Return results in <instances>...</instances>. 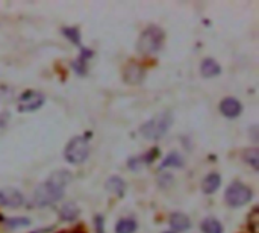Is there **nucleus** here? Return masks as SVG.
Here are the masks:
<instances>
[{
	"label": "nucleus",
	"mask_w": 259,
	"mask_h": 233,
	"mask_svg": "<svg viewBox=\"0 0 259 233\" xmlns=\"http://www.w3.org/2000/svg\"><path fill=\"white\" fill-rule=\"evenodd\" d=\"M124 79L129 83H138L143 79V70L138 65H129L124 71Z\"/></svg>",
	"instance_id": "nucleus-13"
},
{
	"label": "nucleus",
	"mask_w": 259,
	"mask_h": 233,
	"mask_svg": "<svg viewBox=\"0 0 259 233\" xmlns=\"http://www.w3.org/2000/svg\"><path fill=\"white\" fill-rule=\"evenodd\" d=\"M6 224H8V227L15 229V227H26L30 224V221L27 218H11L6 221Z\"/></svg>",
	"instance_id": "nucleus-20"
},
{
	"label": "nucleus",
	"mask_w": 259,
	"mask_h": 233,
	"mask_svg": "<svg viewBox=\"0 0 259 233\" xmlns=\"http://www.w3.org/2000/svg\"><path fill=\"white\" fill-rule=\"evenodd\" d=\"M62 199V190L56 188L55 185H52L49 180L44 182L42 185H39L35 190L33 194V203L36 206H47V205H53L56 202H59Z\"/></svg>",
	"instance_id": "nucleus-4"
},
{
	"label": "nucleus",
	"mask_w": 259,
	"mask_h": 233,
	"mask_svg": "<svg viewBox=\"0 0 259 233\" xmlns=\"http://www.w3.org/2000/svg\"><path fill=\"white\" fill-rule=\"evenodd\" d=\"M202 232L203 233H223V226L215 218H206L202 223Z\"/></svg>",
	"instance_id": "nucleus-17"
},
{
	"label": "nucleus",
	"mask_w": 259,
	"mask_h": 233,
	"mask_svg": "<svg viewBox=\"0 0 259 233\" xmlns=\"http://www.w3.org/2000/svg\"><path fill=\"white\" fill-rule=\"evenodd\" d=\"M88 153H90V146H88V141L83 138V136H76L73 138L67 147H65V159L70 162V164H82L85 162V159L88 158Z\"/></svg>",
	"instance_id": "nucleus-3"
},
{
	"label": "nucleus",
	"mask_w": 259,
	"mask_h": 233,
	"mask_svg": "<svg viewBox=\"0 0 259 233\" xmlns=\"http://www.w3.org/2000/svg\"><path fill=\"white\" fill-rule=\"evenodd\" d=\"M200 71H202V76H203V77H215V76L220 74L222 68H220L219 62H217L215 59L208 58V59H205V61L202 62Z\"/></svg>",
	"instance_id": "nucleus-9"
},
{
	"label": "nucleus",
	"mask_w": 259,
	"mask_h": 233,
	"mask_svg": "<svg viewBox=\"0 0 259 233\" xmlns=\"http://www.w3.org/2000/svg\"><path fill=\"white\" fill-rule=\"evenodd\" d=\"M182 165H184L182 156H181L178 152H173V153H170V155L162 161L161 168H167V167H176V168H179V167H182Z\"/></svg>",
	"instance_id": "nucleus-16"
},
{
	"label": "nucleus",
	"mask_w": 259,
	"mask_h": 233,
	"mask_svg": "<svg viewBox=\"0 0 259 233\" xmlns=\"http://www.w3.org/2000/svg\"><path fill=\"white\" fill-rule=\"evenodd\" d=\"M135 230H137V221L132 218H123L115 226V233H134Z\"/></svg>",
	"instance_id": "nucleus-14"
},
{
	"label": "nucleus",
	"mask_w": 259,
	"mask_h": 233,
	"mask_svg": "<svg viewBox=\"0 0 259 233\" xmlns=\"http://www.w3.org/2000/svg\"><path fill=\"white\" fill-rule=\"evenodd\" d=\"M246 162H249L255 170H258L259 167V152L258 149H252L246 153Z\"/></svg>",
	"instance_id": "nucleus-19"
},
{
	"label": "nucleus",
	"mask_w": 259,
	"mask_h": 233,
	"mask_svg": "<svg viewBox=\"0 0 259 233\" xmlns=\"http://www.w3.org/2000/svg\"><path fill=\"white\" fill-rule=\"evenodd\" d=\"M67 36H70V39L76 44H79V30L76 27H71V29H64L62 30Z\"/></svg>",
	"instance_id": "nucleus-21"
},
{
	"label": "nucleus",
	"mask_w": 259,
	"mask_h": 233,
	"mask_svg": "<svg viewBox=\"0 0 259 233\" xmlns=\"http://www.w3.org/2000/svg\"><path fill=\"white\" fill-rule=\"evenodd\" d=\"M220 111H222V114H223L225 117H228V118H235V117H238V115L241 114L243 106H241V103H240L237 99L228 97V99H225V100L220 103Z\"/></svg>",
	"instance_id": "nucleus-8"
},
{
	"label": "nucleus",
	"mask_w": 259,
	"mask_h": 233,
	"mask_svg": "<svg viewBox=\"0 0 259 233\" xmlns=\"http://www.w3.org/2000/svg\"><path fill=\"white\" fill-rule=\"evenodd\" d=\"M170 226L175 232H184L191 227V221L184 214H173L170 217Z\"/></svg>",
	"instance_id": "nucleus-10"
},
{
	"label": "nucleus",
	"mask_w": 259,
	"mask_h": 233,
	"mask_svg": "<svg viewBox=\"0 0 259 233\" xmlns=\"http://www.w3.org/2000/svg\"><path fill=\"white\" fill-rule=\"evenodd\" d=\"M225 199H226L228 205H231L234 208H240V206H244L250 202L252 190L249 187L240 183V182H235L226 190Z\"/></svg>",
	"instance_id": "nucleus-5"
},
{
	"label": "nucleus",
	"mask_w": 259,
	"mask_h": 233,
	"mask_svg": "<svg viewBox=\"0 0 259 233\" xmlns=\"http://www.w3.org/2000/svg\"><path fill=\"white\" fill-rule=\"evenodd\" d=\"M44 105V96L36 91L24 92L18 100V111L20 112H33Z\"/></svg>",
	"instance_id": "nucleus-6"
},
{
	"label": "nucleus",
	"mask_w": 259,
	"mask_h": 233,
	"mask_svg": "<svg viewBox=\"0 0 259 233\" xmlns=\"http://www.w3.org/2000/svg\"><path fill=\"white\" fill-rule=\"evenodd\" d=\"M171 121H173V118H171L170 112H165V114H161V115L152 118L150 121H147L140 129V132L147 139H159L167 133V130L171 126Z\"/></svg>",
	"instance_id": "nucleus-2"
},
{
	"label": "nucleus",
	"mask_w": 259,
	"mask_h": 233,
	"mask_svg": "<svg viewBox=\"0 0 259 233\" xmlns=\"http://www.w3.org/2000/svg\"><path fill=\"white\" fill-rule=\"evenodd\" d=\"M61 218L62 220H67V221H71V220H74L77 215H79V211H77V208H76V205L74 203H67L65 206H62V209H61Z\"/></svg>",
	"instance_id": "nucleus-18"
},
{
	"label": "nucleus",
	"mask_w": 259,
	"mask_h": 233,
	"mask_svg": "<svg viewBox=\"0 0 259 233\" xmlns=\"http://www.w3.org/2000/svg\"><path fill=\"white\" fill-rule=\"evenodd\" d=\"M24 203V197L20 191L14 188H3L0 190V205L8 208H18Z\"/></svg>",
	"instance_id": "nucleus-7"
},
{
	"label": "nucleus",
	"mask_w": 259,
	"mask_h": 233,
	"mask_svg": "<svg viewBox=\"0 0 259 233\" xmlns=\"http://www.w3.org/2000/svg\"><path fill=\"white\" fill-rule=\"evenodd\" d=\"M220 183H222L220 176H219L217 173H211V174H208V176L203 179V182H202V190H203L205 194H212V193H215V191L220 188Z\"/></svg>",
	"instance_id": "nucleus-12"
},
{
	"label": "nucleus",
	"mask_w": 259,
	"mask_h": 233,
	"mask_svg": "<svg viewBox=\"0 0 259 233\" xmlns=\"http://www.w3.org/2000/svg\"><path fill=\"white\" fill-rule=\"evenodd\" d=\"M49 182H50L52 185H55L56 188H59V190L64 191V188L71 182V174H70L68 171L59 170V171L53 173V174L49 177Z\"/></svg>",
	"instance_id": "nucleus-11"
},
{
	"label": "nucleus",
	"mask_w": 259,
	"mask_h": 233,
	"mask_svg": "<svg viewBox=\"0 0 259 233\" xmlns=\"http://www.w3.org/2000/svg\"><path fill=\"white\" fill-rule=\"evenodd\" d=\"M106 188H108L111 193H114L115 196L121 197L123 193H124V182H123L120 177H111V179L106 182Z\"/></svg>",
	"instance_id": "nucleus-15"
},
{
	"label": "nucleus",
	"mask_w": 259,
	"mask_h": 233,
	"mask_svg": "<svg viewBox=\"0 0 259 233\" xmlns=\"http://www.w3.org/2000/svg\"><path fill=\"white\" fill-rule=\"evenodd\" d=\"M164 42V32L158 26H149L146 30H143L140 39H138V50L144 55H153L161 50Z\"/></svg>",
	"instance_id": "nucleus-1"
},
{
	"label": "nucleus",
	"mask_w": 259,
	"mask_h": 233,
	"mask_svg": "<svg viewBox=\"0 0 259 233\" xmlns=\"http://www.w3.org/2000/svg\"><path fill=\"white\" fill-rule=\"evenodd\" d=\"M165 233H175V232H165Z\"/></svg>",
	"instance_id": "nucleus-22"
}]
</instances>
